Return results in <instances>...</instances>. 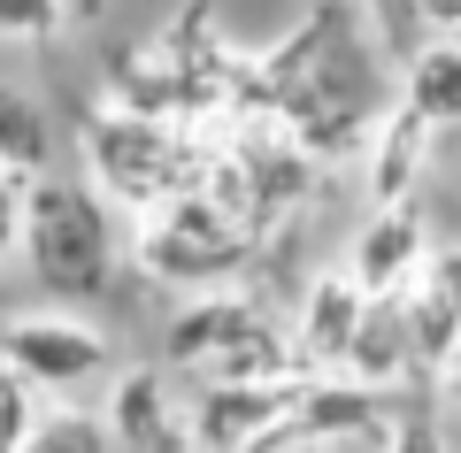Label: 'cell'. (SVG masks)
<instances>
[{"label":"cell","instance_id":"6da1fadb","mask_svg":"<svg viewBox=\"0 0 461 453\" xmlns=\"http://www.w3.org/2000/svg\"><path fill=\"white\" fill-rule=\"evenodd\" d=\"M247 108H277L315 162L323 154H362L393 100L377 93V62H369L346 0H315L308 23L254 62Z\"/></svg>","mask_w":461,"mask_h":453},{"label":"cell","instance_id":"7a4b0ae2","mask_svg":"<svg viewBox=\"0 0 461 453\" xmlns=\"http://www.w3.org/2000/svg\"><path fill=\"white\" fill-rule=\"evenodd\" d=\"M162 354L177 376H300L308 369L293 331L254 292H230V285L185 292V308L169 315Z\"/></svg>","mask_w":461,"mask_h":453},{"label":"cell","instance_id":"3957f363","mask_svg":"<svg viewBox=\"0 0 461 453\" xmlns=\"http://www.w3.org/2000/svg\"><path fill=\"white\" fill-rule=\"evenodd\" d=\"M200 139L208 123H177V115H147V108H115L100 100L85 123V169L115 208H154V200L185 193L200 177Z\"/></svg>","mask_w":461,"mask_h":453},{"label":"cell","instance_id":"277c9868","mask_svg":"<svg viewBox=\"0 0 461 453\" xmlns=\"http://www.w3.org/2000/svg\"><path fill=\"white\" fill-rule=\"evenodd\" d=\"M131 246H139V269L147 276L185 285V292H208V285H230V276L247 269L269 246V231H254L247 215H230L223 200H208L200 185H185V193L139 208Z\"/></svg>","mask_w":461,"mask_h":453},{"label":"cell","instance_id":"5b68a950","mask_svg":"<svg viewBox=\"0 0 461 453\" xmlns=\"http://www.w3.org/2000/svg\"><path fill=\"white\" fill-rule=\"evenodd\" d=\"M115 200L100 185L32 177L23 185V261L54 300H85L115 269Z\"/></svg>","mask_w":461,"mask_h":453},{"label":"cell","instance_id":"8992f818","mask_svg":"<svg viewBox=\"0 0 461 453\" xmlns=\"http://www.w3.org/2000/svg\"><path fill=\"white\" fill-rule=\"evenodd\" d=\"M300 376H193V446H208V453L285 446Z\"/></svg>","mask_w":461,"mask_h":453},{"label":"cell","instance_id":"52a82bcc","mask_svg":"<svg viewBox=\"0 0 461 453\" xmlns=\"http://www.w3.org/2000/svg\"><path fill=\"white\" fill-rule=\"evenodd\" d=\"M0 361H16L47 400H62V392H77V385H93V376L115 369V346L85 315H8Z\"/></svg>","mask_w":461,"mask_h":453},{"label":"cell","instance_id":"ba28073f","mask_svg":"<svg viewBox=\"0 0 461 453\" xmlns=\"http://www.w3.org/2000/svg\"><path fill=\"white\" fill-rule=\"evenodd\" d=\"M108 438L131 453H185L193 446V392L169 385V369H115Z\"/></svg>","mask_w":461,"mask_h":453},{"label":"cell","instance_id":"9c48e42d","mask_svg":"<svg viewBox=\"0 0 461 453\" xmlns=\"http://www.w3.org/2000/svg\"><path fill=\"white\" fill-rule=\"evenodd\" d=\"M346 376H362V385H377V392H408L415 376L430 385L423 339H415V315H408L400 292H369V315H362V331H354Z\"/></svg>","mask_w":461,"mask_h":453},{"label":"cell","instance_id":"30bf717a","mask_svg":"<svg viewBox=\"0 0 461 453\" xmlns=\"http://www.w3.org/2000/svg\"><path fill=\"white\" fill-rule=\"evenodd\" d=\"M430 215L415 208V200H377V215L362 223V239H354V254H346V269L362 276L369 292H408V276L430 261Z\"/></svg>","mask_w":461,"mask_h":453},{"label":"cell","instance_id":"8fae6325","mask_svg":"<svg viewBox=\"0 0 461 453\" xmlns=\"http://www.w3.org/2000/svg\"><path fill=\"white\" fill-rule=\"evenodd\" d=\"M369 315V285L354 269H323L308 285V300H300V354H308V369H346V354H354V331H362Z\"/></svg>","mask_w":461,"mask_h":453},{"label":"cell","instance_id":"7c38bea8","mask_svg":"<svg viewBox=\"0 0 461 453\" xmlns=\"http://www.w3.org/2000/svg\"><path fill=\"white\" fill-rule=\"evenodd\" d=\"M430 139H438V123H430L415 100H393V108L377 115V131H369V200H415V185H423L430 169Z\"/></svg>","mask_w":461,"mask_h":453},{"label":"cell","instance_id":"4fadbf2b","mask_svg":"<svg viewBox=\"0 0 461 453\" xmlns=\"http://www.w3.org/2000/svg\"><path fill=\"white\" fill-rule=\"evenodd\" d=\"M408 315H415V339H423V361L438 369V354L461 339V246H430V261L408 276Z\"/></svg>","mask_w":461,"mask_h":453},{"label":"cell","instance_id":"5bb4252c","mask_svg":"<svg viewBox=\"0 0 461 453\" xmlns=\"http://www.w3.org/2000/svg\"><path fill=\"white\" fill-rule=\"evenodd\" d=\"M400 100H415L438 131H461V32H430L423 47L408 54Z\"/></svg>","mask_w":461,"mask_h":453},{"label":"cell","instance_id":"9a60e30c","mask_svg":"<svg viewBox=\"0 0 461 453\" xmlns=\"http://www.w3.org/2000/svg\"><path fill=\"white\" fill-rule=\"evenodd\" d=\"M54 162V131H47V108L39 100H23L16 85H0V169L8 177H47Z\"/></svg>","mask_w":461,"mask_h":453},{"label":"cell","instance_id":"2e32d148","mask_svg":"<svg viewBox=\"0 0 461 453\" xmlns=\"http://www.w3.org/2000/svg\"><path fill=\"white\" fill-rule=\"evenodd\" d=\"M39 400H47V392H39L32 376L16 369V361H0V453H8V446H32V430H39Z\"/></svg>","mask_w":461,"mask_h":453},{"label":"cell","instance_id":"e0dca14e","mask_svg":"<svg viewBox=\"0 0 461 453\" xmlns=\"http://www.w3.org/2000/svg\"><path fill=\"white\" fill-rule=\"evenodd\" d=\"M62 23L69 0H0V39H16V47H47Z\"/></svg>","mask_w":461,"mask_h":453},{"label":"cell","instance_id":"ac0fdd59","mask_svg":"<svg viewBox=\"0 0 461 453\" xmlns=\"http://www.w3.org/2000/svg\"><path fill=\"white\" fill-rule=\"evenodd\" d=\"M32 446H85V453H100V446H108V422L77 415V407H47L39 430H32Z\"/></svg>","mask_w":461,"mask_h":453},{"label":"cell","instance_id":"d6986e66","mask_svg":"<svg viewBox=\"0 0 461 453\" xmlns=\"http://www.w3.org/2000/svg\"><path fill=\"white\" fill-rule=\"evenodd\" d=\"M23 246V177H8L0 169V261Z\"/></svg>","mask_w":461,"mask_h":453},{"label":"cell","instance_id":"ffe728a7","mask_svg":"<svg viewBox=\"0 0 461 453\" xmlns=\"http://www.w3.org/2000/svg\"><path fill=\"white\" fill-rule=\"evenodd\" d=\"M400 16L423 32H461V0H400Z\"/></svg>","mask_w":461,"mask_h":453},{"label":"cell","instance_id":"44dd1931","mask_svg":"<svg viewBox=\"0 0 461 453\" xmlns=\"http://www.w3.org/2000/svg\"><path fill=\"white\" fill-rule=\"evenodd\" d=\"M430 392H438V400H461V339L438 354V369H430Z\"/></svg>","mask_w":461,"mask_h":453}]
</instances>
